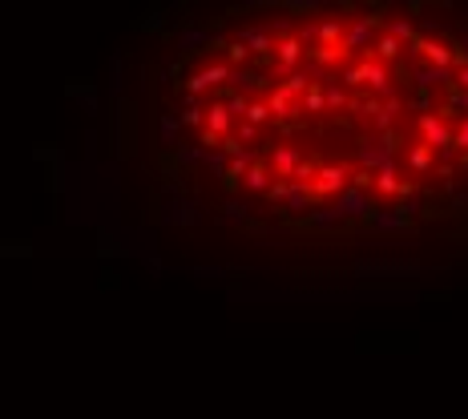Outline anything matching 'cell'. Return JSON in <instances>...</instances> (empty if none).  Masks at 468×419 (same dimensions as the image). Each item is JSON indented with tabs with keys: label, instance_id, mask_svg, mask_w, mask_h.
<instances>
[{
	"label": "cell",
	"instance_id": "cell-1",
	"mask_svg": "<svg viewBox=\"0 0 468 419\" xmlns=\"http://www.w3.org/2000/svg\"><path fill=\"white\" fill-rule=\"evenodd\" d=\"M396 149H400V137H396V133L363 137V142H359V149H355V161H359V170H368V174H380L387 161H396Z\"/></svg>",
	"mask_w": 468,
	"mask_h": 419
},
{
	"label": "cell",
	"instance_id": "cell-2",
	"mask_svg": "<svg viewBox=\"0 0 468 419\" xmlns=\"http://www.w3.org/2000/svg\"><path fill=\"white\" fill-rule=\"evenodd\" d=\"M380 20H384V8H375V13H363V16H352L347 20V29H343V53H371L375 45V36H380Z\"/></svg>",
	"mask_w": 468,
	"mask_h": 419
},
{
	"label": "cell",
	"instance_id": "cell-3",
	"mask_svg": "<svg viewBox=\"0 0 468 419\" xmlns=\"http://www.w3.org/2000/svg\"><path fill=\"white\" fill-rule=\"evenodd\" d=\"M230 77H234V69H230L226 61H210V64H202L198 73H190V77H186L182 93L202 97L206 89H214V85H218V89H226V85H230Z\"/></svg>",
	"mask_w": 468,
	"mask_h": 419
},
{
	"label": "cell",
	"instance_id": "cell-4",
	"mask_svg": "<svg viewBox=\"0 0 468 419\" xmlns=\"http://www.w3.org/2000/svg\"><path fill=\"white\" fill-rule=\"evenodd\" d=\"M416 129H420V137H424V145H428L432 153L452 149V125L440 117V113H420V117H416Z\"/></svg>",
	"mask_w": 468,
	"mask_h": 419
},
{
	"label": "cell",
	"instance_id": "cell-5",
	"mask_svg": "<svg viewBox=\"0 0 468 419\" xmlns=\"http://www.w3.org/2000/svg\"><path fill=\"white\" fill-rule=\"evenodd\" d=\"M303 57H307V45L290 32V36H274V73L279 77H290L299 64H303Z\"/></svg>",
	"mask_w": 468,
	"mask_h": 419
},
{
	"label": "cell",
	"instance_id": "cell-6",
	"mask_svg": "<svg viewBox=\"0 0 468 419\" xmlns=\"http://www.w3.org/2000/svg\"><path fill=\"white\" fill-rule=\"evenodd\" d=\"M331 206H335L339 218H352V222H368L371 210H375V206H371V193L359 190V186H347V190L339 193Z\"/></svg>",
	"mask_w": 468,
	"mask_h": 419
},
{
	"label": "cell",
	"instance_id": "cell-7",
	"mask_svg": "<svg viewBox=\"0 0 468 419\" xmlns=\"http://www.w3.org/2000/svg\"><path fill=\"white\" fill-rule=\"evenodd\" d=\"M352 186V174H347V165H339V161H327L319 165V174H315V198H339V193Z\"/></svg>",
	"mask_w": 468,
	"mask_h": 419
},
{
	"label": "cell",
	"instance_id": "cell-8",
	"mask_svg": "<svg viewBox=\"0 0 468 419\" xmlns=\"http://www.w3.org/2000/svg\"><path fill=\"white\" fill-rule=\"evenodd\" d=\"M408 48H412V57H424V61L436 64V69H452V57H456V48H448L444 41H432V36H424V32H420Z\"/></svg>",
	"mask_w": 468,
	"mask_h": 419
},
{
	"label": "cell",
	"instance_id": "cell-9",
	"mask_svg": "<svg viewBox=\"0 0 468 419\" xmlns=\"http://www.w3.org/2000/svg\"><path fill=\"white\" fill-rule=\"evenodd\" d=\"M234 41H242V45L255 53L258 61H267V57H274V32L271 25H262V29H255V25H246V29L234 32Z\"/></svg>",
	"mask_w": 468,
	"mask_h": 419
},
{
	"label": "cell",
	"instance_id": "cell-10",
	"mask_svg": "<svg viewBox=\"0 0 468 419\" xmlns=\"http://www.w3.org/2000/svg\"><path fill=\"white\" fill-rule=\"evenodd\" d=\"M416 270V262H355L359 278H412Z\"/></svg>",
	"mask_w": 468,
	"mask_h": 419
},
{
	"label": "cell",
	"instance_id": "cell-11",
	"mask_svg": "<svg viewBox=\"0 0 468 419\" xmlns=\"http://www.w3.org/2000/svg\"><path fill=\"white\" fill-rule=\"evenodd\" d=\"M363 85L371 89V97H392V77H387V64L375 57H363Z\"/></svg>",
	"mask_w": 468,
	"mask_h": 419
},
{
	"label": "cell",
	"instance_id": "cell-12",
	"mask_svg": "<svg viewBox=\"0 0 468 419\" xmlns=\"http://www.w3.org/2000/svg\"><path fill=\"white\" fill-rule=\"evenodd\" d=\"M234 125H239V121L230 117V109L222 105V97H214V101L206 105V125H202V129L218 133V137H230V133H234Z\"/></svg>",
	"mask_w": 468,
	"mask_h": 419
},
{
	"label": "cell",
	"instance_id": "cell-13",
	"mask_svg": "<svg viewBox=\"0 0 468 419\" xmlns=\"http://www.w3.org/2000/svg\"><path fill=\"white\" fill-rule=\"evenodd\" d=\"M65 97H69V101H77L85 113L101 109V93H97L93 81H89V85H85V81H65Z\"/></svg>",
	"mask_w": 468,
	"mask_h": 419
},
{
	"label": "cell",
	"instance_id": "cell-14",
	"mask_svg": "<svg viewBox=\"0 0 468 419\" xmlns=\"http://www.w3.org/2000/svg\"><path fill=\"white\" fill-rule=\"evenodd\" d=\"M210 36H214V32L202 29V25H182V29H178V48H182V57H190V53H206Z\"/></svg>",
	"mask_w": 468,
	"mask_h": 419
},
{
	"label": "cell",
	"instance_id": "cell-15",
	"mask_svg": "<svg viewBox=\"0 0 468 419\" xmlns=\"http://www.w3.org/2000/svg\"><path fill=\"white\" fill-rule=\"evenodd\" d=\"M412 81H416L420 93H428V89H436V85H456V73L452 69H436V64H420L416 73H412Z\"/></svg>",
	"mask_w": 468,
	"mask_h": 419
},
{
	"label": "cell",
	"instance_id": "cell-16",
	"mask_svg": "<svg viewBox=\"0 0 468 419\" xmlns=\"http://www.w3.org/2000/svg\"><path fill=\"white\" fill-rule=\"evenodd\" d=\"M178 121H182V129H202V125H206V109H202V97L182 93V105H178Z\"/></svg>",
	"mask_w": 468,
	"mask_h": 419
},
{
	"label": "cell",
	"instance_id": "cell-17",
	"mask_svg": "<svg viewBox=\"0 0 468 419\" xmlns=\"http://www.w3.org/2000/svg\"><path fill=\"white\" fill-rule=\"evenodd\" d=\"M299 161H303L299 145H274V149H271V170H274V177H290Z\"/></svg>",
	"mask_w": 468,
	"mask_h": 419
},
{
	"label": "cell",
	"instance_id": "cell-18",
	"mask_svg": "<svg viewBox=\"0 0 468 419\" xmlns=\"http://www.w3.org/2000/svg\"><path fill=\"white\" fill-rule=\"evenodd\" d=\"M400 109H403V101L396 93L392 97H384V105H380V113L371 117V125H375V133H392V125H396V117H400Z\"/></svg>",
	"mask_w": 468,
	"mask_h": 419
},
{
	"label": "cell",
	"instance_id": "cell-19",
	"mask_svg": "<svg viewBox=\"0 0 468 419\" xmlns=\"http://www.w3.org/2000/svg\"><path fill=\"white\" fill-rule=\"evenodd\" d=\"M400 165L396 161H387L384 170L375 174V193H384V198H400Z\"/></svg>",
	"mask_w": 468,
	"mask_h": 419
},
{
	"label": "cell",
	"instance_id": "cell-20",
	"mask_svg": "<svg viewBox=\"0 0 468 419\" xmlns=\"http://www.w3.org/2000/svg\"><path fill=\"white\" fill-rule=\"evenodd\" d=\"M271 170H267V165H262V161H255V165H250V170H246V177H242V190L246 193H267L271 190Z\"/></svg>",
	"mask_w": 468,
	"mask_h": 419
},
{
	"label": "cell",
	"instance_id": "cell-21",
	"mask_svg": "<svg viewBox=\"0 0 468 419\" xmlns=\"http://www.w3.org/2000/svg\"><path fill=\"white\" fill-rule=\"evenodd\" d=\"M403 48L408 45H400V41H396V36H392V32H380V36H375V45H371V53L368 57H375V61H396V57H400Z\"/></svg>",
	"mask_w": 468,
	"mask_h": 419
},
{
	"label": "cell",
	"instance_id": "cell-22",
	"mask_svg": "<svg viewBox=\"0 0 468 419\" xmlns=\"http://www.w3.org/2000/svg\"><path fill=\"white\" fill-rule=\"evenodd\" d=\"M368 226H371V230H408V218H403L396 206H392V210H371Z\"/></svg>",
	"mask_w": 468,
	"mask_h": 419
},
{
	"label": "cell",
	"instance_id": "cell-23",
	"mask_svg": "<svg viewBox=\"0 0 468 419\" xmlns=\"http://www.w3.org/2000/svg\"><path fill=\"white\" fill-rule=\"evenodd\" d=\"M327 4H339V8H352V0H279V8H287V13H315L319 16V8H327Z\"/></svg>",
	"mask_w": 468,
	"mask_h": 419
},
{
	"label": "cell",
	"instance_id": "cell-24",
	"mask_svg": "<svg viewBox=\"0 0 468 419\" xmlns=\"http://www.w3.org/2000/svg\"><path fill=\"white\" fill-rule=\"evenodd\" d=\"M432 165H436V153L424 142H420V145H408V170H412V174H428Z\"/></svg>",
	"mask_w": 468,
	"mask_h": 419
},
{
	"label": "cell",
	"instance_id": "cell-25",
	"mask_svg": "<svg viewBox=\"0 0 468 419\" xmlns=\"http://www.w3.org/2000/svg\"><path fill=\"white\" fill-rule=\"evenodd\" d=\"M267 109H271V117H290V113H295V97L279 85V89L267 93Z\"/></svg>",
	"mask_w": 468,
	"mask_h": 419
},
{
	"label": "cell",
	"instance_id": "cell-26",
	"mask_svg": "<svg viewBox=\"0 0 468 419\" xmlns=\"http://www.w3.org/2000/svg\"><path fill=\"white\" fill-rule=\"evenodd\" d=\"M158 129H161V145H178V133H182L178 109H161L158 113Z\"/></svg>",
	"mask_w": 468,
	"mask_h": 419
},
{
	"label": "cell",
	"instance_id": "cell-27",
	"mask_svg": "<svg viewBox=\"0 0 468 419\" xmlns=\"http://www.w3.org/2000/svg\"><path fill=\"white\" fill-rule=\"evenodd\" d=\"M307 57H311V61L319 64H335V61H343V57H347V53H343V45H315V48H307Z\"/></svg>",
	"mask_w": 468,
	"mask_h": 419
},
{
	"label": "cell",
	"instance_id": "cell-28",
	"mask_svg": "<svg viewBox=\"0 0 468 419\" xmlns=\"http://www.w3.org/2000/svg\"><path fill=\"white\" fill-rule=\"evenodd\" d=\"M384 32H392V36H396L400 45H412V41L420 36V32H416V25H412L408 16H396V20H387V29H384Z\"/></svg>",
	"mask_w": 468,
	"mask_h": 419
},
{
	"label": "cell",
	"instance_id": "cell-29",
	"mask_svg": "<svg viewBox=\"0 0 468 419\" xmlns=\"http://www.w3.org/2000/svg\"><path fill=\"white\" fill-rule=\"evenodd\" d=\"M218 97H222V105L230 109V117H234V121H242V117H246L250 101H246L242 93H234V89H218Z\"/></svg>",
	"mask_w": 468,
	"mask_h": 419
},
{
	"label": "cell",
	"instance_id": "cell-30",
	"mask_svg": "<svg viewBox=\"0 0 468 419\" xmlns=\"http://www.w3.org/2000/svg\"><path fill=\"white\" fill-rule=\"evenodd\" d=\"M226 64H230V69H246V61H250V57H255V53H250V48L242 45V41H234V36H230V45H226Z\"/></svg>",
	"mask_w": 468,
	"mask_h": 419
},
{
	"label": "cell",
	"instance_id": "cell-31",
	"mask_svg": "<svg viewBox=\"0 0 468 419\" xmlns=\"http://www.w3.org/2000/svg\"><path fill=\"white\" fill-rule=\"evenodd\" d=\"M174 161L178 165H202V161H206V149H202V145H182L178 142L174 145Z\"/></svg>",
	"mask_w": 468,
	"mask_h": 419
},
{
	"label": "cell",
	"instance_id": "cell-32",
	"mask_svg": "<svg viewBox=\"0 0 468 419\" xmlns=\"http://www.w3.org/2000/svg\"><path fill=\"white\" fill-rule=\"evenodd\" d=\"M198 218H202V214H198V206H190V202H178V206L166 210V222H186V226H194Z\"/></svg>",
	"mask_w": 468,
	"mask_h": 419
},
{
	"label": "cell",
	"instance_id": "cell-33",
	"mask_svg": "<svg viewBox=\"0 0 468 419\" xmlns=\"http://www.w3.org/2000/svg\"><path fill=\"white\" fill-rule=\"evenodd\" d=\"M335 222H343V218L335 214V206H327V210H311V214H307V226H315V230H331Z\"/></svg>",
	"mask_w": 468,
	"mask_h": 419
},
{
	"label": "cell",
	"instance_id": "cell-34",
	"mask_svg": "<svg viewBox=\"0 0 468 419\" xmlns=\"http://www.w3.org/2000/svg\"><path fill=\"white\" fill-rule=\"evenodd\" d=\"M311 85H315V81H311V73H307V69H295V73L287 77V85H283V89H287L290 97H303Z\"/></svg>",
	"mask_w": 468,
	"mask_h": 419
},
{
	"label": "cell",
	"instance_id": "cell-35",
	"mask_svg": "<svg viewBox=\"0 0 468 419\" xmlns=\"http://www.w3.org/2000/svg\"><path fill=\"white\" fill-rule=\"evenodd\" d=\"M323 97H327V109H343V105H347V89H343L339 81H327V85H323Z\"/></svg>",
	"mask_w": 468,
	"mask_h": 419
},
{
	"label": "cell",
	"instance_id": "cell-36",
	"mask_svg": "<svg viewBox=\"0 0 468 419\" xmlns=\"http://www.w3.org/2000/svg\"><path fill=\"white\" fill-rule=\"evenodd\" d=\"M303 109H307V113H323V109H327V97H323V85H311V89L303 93Z\"/></svg>",
	"mask_w": 468,
	"mask_h": 419
},
{
	"label": "cell",
	"instance_id": "cell-37",
	"mask_svg": "<svg viewBox=\"0 0 468 419\" xmlns=\"http://www.w3.org/2000/svg\"><path fill=\"white\" fill-rule=\"evenodd\" d=\"M138 29L142 32H158V29H166V8H149V13L138 20Z\"/></svg>",
	"mask_w": 468,
	"mask_h": 419
},
{
	"label": "cell",
	"instance_id": "cell-38",
	"mask_svg": "<svg viewBox=\"0 0 468 419\" xmlns=\"http://www.w3.org/2000/svg\"><path fill=\"white\" fill-rule=\"evenodd\" d=\"M202 165H210V170H214L218 177H226V170H230V158H226L222 149H206V161H202Z\"/></svg>",
	"mask_w": 468,
	"mask_h": 419
},
{
	"label": "cell",
	"instance_id": "cell-39",
	"mask_svg": "<svg viewBox=\"0 0 468 419\" xmlns=\"http://www.w3.org/2000/svg\"><path fill=\"white\" fill-rule=\"evenodd\" d=\"M242 121H250V125H267V121H271L267 101H250V109H246V117H242Z\"/></svg>",
	"mask_w": 468,
	"mask_h": 419
},
{
	"label": "cell",
	"instance_id": "cell-40",
	"mask_svg": "<svg viewBox=\"0 0 468 419\" xmlns=\"http://www.w3.org/2000/svg\"><path fill=\"white\" fill-rule=\"evenodd\" d=\"M230 137H239V145H250V149H255L258 125H250V121H239V125H234V133H230Z\"/></svg>",
	"mask_w": 468,
	"mask_h": 419
},
{
	"label": "cell",
	"instance_id": "cell-41",
	"mask_svg": "<svg viewBox=\"0 0 468 419\" xmlns=\"http://www.w3.org/2000/svg\"><path fill=\"white\" fill-rule=\"evenodd\" d=\"M121 69H126L121 53H113V57H109V89H113V93H121Z\"/></svg>",
	"mask_w": 468,
	"mask_h": 419
},
{
	"label": "cell",
	"instance_id": "cell-42",
	"mask_svg": "<svg viewBox=\"0 0 468 419\" xmlns=\"http://www.w3.org/2000/svg\"><path fill=\"white\" fill-rule=\"evenodd\" d=\"M339 85H343V89H359V85H363V61H355L352 69L343 73V81H339Z\"/></svg>",
	"mask_w": 468,
	"mask_h": 419
},
{
	"label": "cell",
	"instance_id": "cell-43",
	"mask_svg": "<svg viewBox=\"0 0 468 419\" xmlns=\"http://www.w3.org/2000/svg\"><path fill=\"white\" fill-rule=\"evenodd\" d=\"M287 193H290V177H274L267 198H271V202H287Z\"/></svg>",
	"mask_w": 468,
	"mask_h": 419
},
{
	"label": "cell",
	"instance_id": "cell-44",
	"mask_svg": "<svg viewBox=\"0 0 468 419\" xmlns=\"http://www.w3.org/2000/svg\"><path fill=\"white\" fill-rule=\"evenodd\" d=\"M452 145H456L460 153H468V117L456 121V129H452Z\"/></svg>",
	"mask_w": 468,
	"mask_h": 419
},
{
	"label": "cell",
	"instance_id": "cell-45",
	"mask_svg": "<svg viewBox=\"0 0 468 419\" xmlns=\"http://www.w3.org/2000/svg\"><path fill=\"white\" fill-rule=\"evenodd\" d=\"M222 214L230 218V222H246V206H242L239 198H230V202L222 206Z\"/></svg>",
	"mask_w": 468,
	"mask_h": 419
},
{
	"label": "cell",
	"instance_id": "cell-46",
	"mask_svg": "<svg viewBox=\"0 0 468 419\" xmlns=\"http://www.w3.org/2000/svg\"><path fill=\"white\" fill-rule=\"evenodd\" d=\"M311 174H319V170H315V161H299V165H295V174H290V181H315Z\"/></svg>",
	"mask_w": 468,
	"mask_h": 419
},
{
	"label": "cell",
	"instance_id": "cell-47",
	"mask_svg": "<svg viewBox=\"0 0 468 419\" xmlns=\"http://www.w3.org/2000/svg\"><path fill=\"white\" fill-rule=\"evenodd\" d=\"M230 8H279V0H230Z\"/></svg>",
	"mask_w": 468,
	"mask_h": 419
},
{
	"label": "cell",
	"instance_id": "cell-48",
	"mask_svg": "<svg viewBox=\"0 0 468 419\" xmlns=\"http://www.w3.org/2000/svg\"><path fill=\"white\" fill-rule=\"evenodd\" d=\"M182 73H186V64H182V61H170V64H166V77L178 85V93H182V85H186V81H182Z\"/></svg>",
	"mask_w": 468,
	"mask_h": 419
},
{
	"label": "cell",
	"instance_id": "cell-49",
	"mask_svg": "<svg viewBox=\"0 0 468 419\" xmlns=\"http://www.w3.org/2000/svg\"><path fill=\"white\" fill-rule=\"evenodd\" d=\"M428 105H432V101H428V93H416V97H412V109H420V113H432Z\"/></svg>",
	"mask_w": 468,
	"mask_h": 419
},
{
	"label": "cell",
	"instance_id": "cell-50",
	"mask_svg": "<svg viewBox=\"0 0 468 419\" xmlns=\"http://www.w3.org/2000/svg\"><path fill=\"white\" fill-rule=\"evenodd\" d=\"M456 73V89H468V69H452Z\"/></svg>",
	"mask_w": 468,
	"mask_h": 419
},
{
	"label": "cell",
	"instance_id": "cell-51",
	"mask_svg": "<svg viewBox=\"0 0 468 419\" xmlns=\"http://www.w3.org/2000/svg\"><path fill=\"white\" fill-rule=\"evenodd\" d=\"M452 206H456V210H468V193H456V198H452Z\"/></svg>",
	"mask_w": 468,
	"mask_h": 419
},
{
	"label": "cell",
	"instance_id": "cell-52",
	"mask_svg": "<svg viewBox=\"0 0 468 419\" xmlns=\"http://www.w3.org/2000/svg\"><path fill=\"white\" fill-rule=\"evenodd\" d=\"M384 4H412V8H420V0H384Z\"/></svg>",
	"mask_w": 468,
	"mask_h": 419
},
{
	"label": "cell",
	"instance_id": "cell-53",
	"mask_svg": "<svg viewBox=\"0 0 468 419\" xmlns=\"http://www.w3.org/2000/svg\"><path fill=\"white\" fill-rule=\"evenodd\" d=\"M460 48H464V53H468V29H464V41H460Z\"/></svg>",
	"mask_w": 468,
	"mask_h": 419
},
{
	"label": "cell",
	"instance_id": "cell-54",
	"mask_svg": "<svg viewBox=\"0 0 468 419\" xmlns=\"http://www.w3.org/2000/svg\"><path fill=\"white\" fill-rule=\"evenodd\" d=\"M460 165H464V170H468V153H460Z\"/></svg>",
	"mask_w": 468,
	"mask_h": 419
},
{
	"label": "cell",
	"instance_id": "cell-55",
	"mask_svg": "<svg viewBox=\"0 0 468 419\" xmlns=\"http://www.w3.org/2000/svg\"><path fill=\"white\" fill-rule=\"evenodd\" d=\"M161 4H182V0H161Z\"/></svg>",
	"mask_w": 468,
	"mask_h": 419
}]
</instances>
